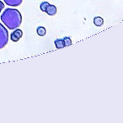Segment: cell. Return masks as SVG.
<instances>
[{
	"label": "cell",
	"mask_w": 123,
	"mask_h": 123,
	"mask_svg": "<svg viewBox=\"0 0 123 123\" xmlns=\"http://www.w3.org/2000/svg\"><path fill=\"white\" fill-rule=\"evenodd\" d=\"M63 41H64V45H65V46H69L72 45V40H71L70 37H68V36H66V37L63 38Z\"/></svg>",
	"instance_id": "obj_10"
},
{
	"label": "cell",
	"mask_w": 123,
	"mask_h": 123,
	"mask_svg": "<svg viewBox=\"0 0 123 123\" xmlns=\"http://www.w3.org/2000/svg\"><path fill=\"white\" fill-rule=\"evenodd\" d=\"M49 3L48 2H42L41 4V5H40V9H41V10L42 11V12H46V9H47V7L49 6Z\"/></svg>",
	"instance_id": "obj_9"
},
{
	"label": "cell",
	"mask_w": 123,
	"mask_h": 123,
	"mask_svg": "<svg viewBox=\"0 0 123 123\" xmlns=\"http://www.w3.org/2000/svg\"><path fill=\"white\" fill-rule=\"evenodd\" d=\"M94 24L95 26L97 27H100V26L103 25L104 24V19L100 16H97V17L94 18Z\"/></svg>",
	"instance_id": "obj_6"
},
{
	"label": "cell",
	"mask_w": 123,
	"mask_h": 123,
	"mask_svg": "<svg viewBox=\"0 0 123 123\" xmlns=\"http://www.w3.org/2000/svg\"><path fill=\"white\" fill-rule=\"evenodd\" d=\"M36 32H37L38 36H44L46 33V28L43 27V26H39V27L37 28V30H36Z\"/></svg>",
	"instance_id": "obj_8"
},
{
	"label": "cell",
	"mask_w": 123,
	"mask_h": 123,
	"mask_svg": "<svg viewBox=\"0 0 123 123\" xmlns=\"http://www.w3.org/2000/svg\"><path fill=\"white\" fill-rule=\"evenodd\" d=\"M9 41V32L7 29L0 23V49H3Z\"/></svg>",
	"instance_id": "obj_2"
},
{
	"label": "cell",
	"mask_w": 123,
	"mask_h": 123,
	"mask_svg": "<svg viewBox=\"0 0 123 123\" xmlns=\"http://www.w3.org/2000/svg\"><path fill=\"white\" fill-rule=\"evenodd\" d=\"M23 36V31L19 29H15V31H13V33L10 35V39L13 42H17Z\"/></svg>",
	"instance_id": "obj_3"
},
{
	"label": "cell",
	"mask_w": 123,
	"mask_h": 123,
	"mask_svg": "<svg viewBox=\"0 0 123 123\" xmlns=\"http://www.w3.org/2000/svg\"><path fill=\"white\" fill-rule=\"evenodd\" d=\"M4 9V4L2 2V1H0V13L2 12V10Z\"/></svg>",
	"instance_id": "obj_11"
},
{
	"label": "cell",
	"mask_w": 123,
	"mask_h": 123,
	"mask_svg": "<svg viewBox=\"0 0 123 123\" xmlns=\"http://www.w3.org/2000/svg\"><path fill=\"white\" fill-rule=\"evenodd\" d=\"M54 43H55V46H56V49H62V48H63L64 46H65L63 39H56V41H54Z\"/></svg>",
	"instance_id": "obj_7"
},
{
	"label": "cell",
	"mask_w": 123,
	"mask_h": 123,
	"mask_svg": "<svg viewBox=\"0 0 123 123\" xmlns=\"http://www.w3.org/2000/svg\"><path fill=\"white\" fill-rule=\"evenodd\" d=\"M5 4L11 7H17L21 4V3L23 2V0H4Z\"/></svg>",
	"instance_id": "obj_5"
},
{
	"label": "cell",
	"mask_w": 123,
	"mask_h": 123,
	"mask_svg": "<svg viewBox=\"0 0 123 123\" xmlns=\"http://www.w3.org/2000/svg\"><path fill=\"white\" fill-rule=\"evenodd\" d=\"M56 12H57V9H56V6L53 5V4H49V6L47 7L46 11V14H47L48 15H50V16L55 15V14H56Z\"/></svg>",
	"instance_id": "obj_4"
},
{
	"label": "cell",
	"mask_w": 123,
	"mask_h": 123,
	"mask_svg": "<svg viewBox=\"0 0 123 123\" xmlns=\"http://www.w3.org/2000/svg\"><path fill=\"white\" fill-rule=\"evenodd\" d=\"M1 20L9 30L19 28L22 22V15L16 9H6L1 15Z\"/></svg>",
	"instance_id": "obj_1"
}]
</instances>
